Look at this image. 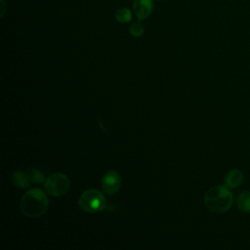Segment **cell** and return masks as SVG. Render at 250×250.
Masks as SVG:
<instances>
[{"instance_id": "1", "label": "cell", "mask_w": 250, "mask_h": 250, "mask_svg": "<svg viewBox=\"0 0 250 250\" xmlns=\"http://www.w3.org/2000/svg\"><path fill=\"white\" fill-rule=\"evenodd\" d=\"M20 207L23 215L36 218L46 213L49 207V200L45 192L40 188H31L21 197Z\"/></svg>"}, {"instance_id": "2", "label": "cell", "mask_w": 250, "mask_h": 250, "mask_svg": "<svg viewBox=\"0 0 250 250\" xmlns=\"http://www.w3.org/2000/svg\"><path fill=\"white\" fill-rule=\"evenodd\" d=\"M233 196L227 186H215L209 188L204 195V203L207 209L213 213H225L232 204Z\"/></svg>"}, {"instance_id": "3", "label": "cell", "mask_w": 250, "mask_h": 250, "mask_svg": "<svg viewBox=\"0 0 250 250\" xmlns=\"http://www.w3.org/2000/svg\"><path fill=\"white\" fill-rule=\"evenodd\" d=\"M78 206L83 212L98 213L104 210L106 207V198L100 190L89 188L80 195Z\"/></svg>"}, {"instance_id": "4", "label": "cell", "mask_w": 250, "mask_h": 250, "mask_svg": "<svg viewBox=\"0 0 250 250\" xmlns=\"http://www.w3.org/2000/svg\"><path fill=\"white\" fill-rule=\"evenodd\" d=\"M69 188L70 181L62 173H53L45 181V189L51 196H62L69 190Z\"/></svg>"}, {"instance_id": "5", "label": "cell", "mask_w": 250, "mask_h": 250, "mask_svg": "<svg viewBox=\"0 0 250 250\" xmlns=\"http://www.w3.org/2000/svg\"><path fill=\"white\" fill-rule=\"evenodd\" d=\"M121 186V177L115 170L107 171L102 179V188L105 194L112 195L116 193Z\"/></svg>"}, {"instance_id": "6", "label": "cell", "mask_w": 250, "mask_h": 250, "mask_svg": "<svg viewBox=\"0 0 250 250\" xmlns=\"http://www.w3.org/2000/svg\"><path fill=\"white\" fill-rule=\"evenodd\" d=\"M133 10L138 20H146L152 11V0H134Z\"/></svg>"}, {"instance_id": "7", "label": "cell", "mask_w": 250, "mask_h": 250, "mask_svg": "<svg viewBox=\"0 0 250 250\" xmlns=\"http://www.w3.org/2000/svg\"><path fill=\"white\" fill-rule=\"evenodd\" d=\"M242 182H243V174L238 169L230 170L225 178L226 186L230 188H236L242 184Z\"/></svg>"}, {"instance_id": "8", "label": "cell", "mask_w": 250, "mask_h": 250, "mask_svg": "<svg viewBox=\"0 0 250 250\" xmlns=\"http://www.w3.org/2000/svg\"><path fill=\"white\" fill-rule=\"evenodd\" d=\"M12 182L14 186L19 188H26L31 184V181L29 179L27 172H23L20 170L15 171L12 174Z\"/></svg>"}, {"instance_id": "9", "label": "cell", "mask_w": 250, "mask_h": 250, "mask_svg": "<svg viewBox=\"0 0 250 250\" xmlns=\"http://www.w3.org/2000/svg\"><path fill=\"white\" fill-rule=\"evenodd\" d=\"M238 209L243 213H250V190H244L239 193L236 199Z\"/></svg>"}, {"instance_id": "10", "label": "cell", "mask_w": 250, "mask_h": 250, "mask_svg": "<svg viewBox=\"0 0 250 250\" xmlns=\"http://www.w3.org/2000/svg\"><path fill=\"white\" fill-rule=\"evenodd\" d=\"M27 174L29 176V179L31 181V183H34V184H41L43 183L46 179H45V175L38 169H35V168H31V169H28L27 171Z\"/></svg>"}, {"instance_id": "11", "label": "cell", "mask_w": 250, "mask_h": 250, "mask_svg": "<svg viewBox=\"0 0 250 250\" xmlns=\"http://www.w3.org/2000/svg\"><path fill=\"white\" fill-rule=\"evenodd\" d=\"M115 19L119 22H129L132 19V13L128 8H121L115 12Z\"/></svg>"}, {"instance_id": "12", "label": "cell", "mask_w": 250, "mask_h": 250, "mask_svg": "<svg viewBox=\"0 0 250 250\" xmlns=\"http://www.w3.org/2000/svg\"><path fill=\"white\" fill-rule=\"evenodd\" d=\"M130 33L135 36V37H140L144 34V31H145V28H144V25L139 22V21H136L134 23L131 24L130 26Z\"/></svg>"}, {"instance_id": "13", "label": "cell", "mask_w": 250, "mask_h": 250, "mask_svg": "<svg viewBox=\"0 0 250 250\" xmlns=\"http://www.w3.org/2000/svg\"><path fill=\"white\" fill-rule=\"evenodd\" d=\"M0 7L2 8L1 9V14H0V16L1 17H3L4 16V14H5V12H6V4H5V2H4V0H0Z\"/></svg>"}]
</instances>
